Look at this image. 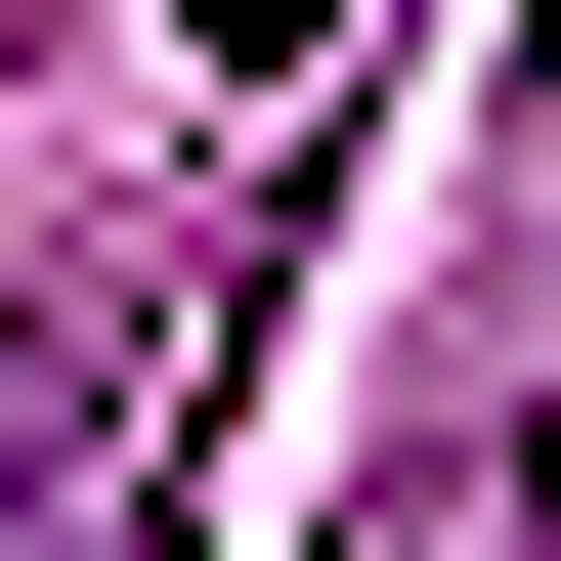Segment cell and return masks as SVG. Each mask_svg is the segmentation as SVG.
Here are the masks:
<instances>
[{"label": "cell", "instance_id": "1", "mask_svg": "<svg viewBox=\"0 0 561 561\" xmlns=\"http://www.w3.org/2000/svg\"><path fill=\"white\" fill-rule=\"evenodd\" d=\"M346 44H389V0H173V87H216V130H302Z\"/></svg>", "mask_w": 561, "mask_h": 561}]
</instances>
